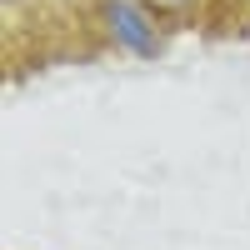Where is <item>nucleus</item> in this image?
Here are the masks:
<instances>
[{
	"label": "nucleus",
	"instance_id": "obj_1",
	"mask_svg": "<svg viewBox=\"0 0 250 250\" xmlns=\"http://www.w3.org/2000/svg\"><path fill=\"white\" fill-rule=\"evenodd\" d=\"M110 30H115V40L125 50H135V55H150L155 50V35H150V25H145V15L130 5V0H110Z\"/></svg>",
	"mask_w": 250,
	"mask_h": 250
}]
</instances>
